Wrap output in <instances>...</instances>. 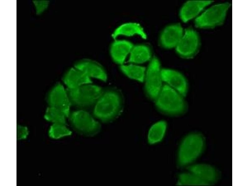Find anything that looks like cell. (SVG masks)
Returning <instances> with one entry per match:
<instances>
[{
    "label": "cell",
    "mask_w": 249,
    "mask_h": 186,
    "mask_svg": "<svg viewBox=\"0 0 249 186\" xmlns=\"http://www.w3.org/2000/svg\"><path fill=\"white\" fill-rule=\"evenodd\" d=\"M123 98L120 92L115 88L103 90L92 108L93 116L103 122L114 120L121 113Z\"/></svg>",
    "instance_id": "6da1fadb"
},
{
    "label": "cell",
    "mask_w": 249,
    "mask_h": 186,
    "mask_svg": "<svg viewBox=\"0 0 249 186\" xmlns=\"http://www.w3.org/2000/svg\"><path fill=\"white\" fill-rule=\"evenodd\" d=\"M205 140L201 134L192 133L181 140L177 152V162L181 167L189 166L200 155L205 146Z\"/></svg>",
    "instance_id": "7a4b0ae2"
},
{
    "label": "cell",
    "mask_w": 249,
    "mask_h": 186,
    "mask_svg": "<svg viewBox=\"0 0 249 186\" xmlns=\"http://www.w3.org/2000/svg\"><path fill=\"white\" fill-rule=\"evenodd\" d=\"M184 97L167 85H165L155 100L156 105L164 113L171 116L179 115L187 110Z\"/></svg>",
    "instance_id": "3957f363"
},
{
    "label": "cell",
    "mask_w": 249,
    "mask_h": 186,
    "mask_svg": "<svg viewBox=\"0 0 249 186\" xmlns=\"http://www.w3.org/2000/svg\"><path fill=\"white\" fill-rule=\"evenodd\" d=\"M66 90L71 105L86 110L93 107L103 91L92 83Z\"/></svg>",
    "instance_id": "277c9868"
},
{
    "label": "cell",
    "mask_w": 249,
    "mask_h": 186,
    "mask_svg": "<svg viewBox=\"0 0 249 186\" xmlns=\"http://www.w3.org/2000/svg\"><path fill=\"white\" fill-rule=\"evenodd\" d=\"M95 117L87 110L78 109L70 112L68 118L71 126L77 132L91 136L97 134L101 128L100 124Z\"/></svg>",
    "instance_id": "5b68a950"
},
{
    "label": "cell",
    "mask_w": 249,
    "mask_h": 186,
    "mask_svg": "<svg viewBox=\"0 0 249 186\" xmlns=\"http://www.w3.org/2000/svg\"><path fill=\"white\" fill-rule=\"evenodd\" d=\"M230 6L228 3L219 4L210 7L195 20L196 26L200 28H210L222 24Z\"/></svg>",
    "instance_id": "8992f818"
},
{
    "label": "cell",
    "mask_w": 249,
    "mask_h": 186,
    "mask_svg": "<svg viewBox=\"0 0 249 186\" xmlns=\"http://www.w3.org/2000/svg\"><path fill=\"white\" fill-rule=\"evenodd\" d=\"M144 79L146 93L149 98L155 100L162 88L163 81L160 62L156 57L150 61Z\"/></svg>",
    "instance_id": "52a82bcc"
},
{
    "label": "cell",
    "mask_w": 249,
    "mask_h": 186,
    "mask_svg": "<svg viewBox=\"0 0 249 186\" xmlns=\"http://www.w3.org/2000/svg\"><path fill=\"white\" fill-rule=\"evenodd\" d=\"M48 106L57 108L63 113L68 117L71 106L66 89L61 83L54 86L48 93Z\"/></svg>",
    "instance_id": "ba28073f"
},
{
    "label": "cell",
    "mask_w": 249,
    "mask_h": 186,
    "mask_svg": "<svg viewBox=\"0 0 249 186\" xmlns=\"http://www.w3.org/2000/svg\"><path fill=\"white\" fill-rule=\"evenodd\" d=\"M199 46V38L194 30L186 29L176 47L177 52L181 56L190 58L196 53Z\"/></svg>",
    "instance_id": "9c48e42d"
},
{
    "label": "cell",
    "mask_w": 249,
    "mask_h": 186,
    "mask_svg": "<svg viewBox=\"0 0 249 186\" xmlns=\"http://www.w3.org/2000/svg\"><path fill=\"white\" fill-rule=\"evenodd\" d=\"M162 80L183 96L187 92L188 84L185 77L181 73L168 69H161Z\"/></svg>",
    "instance_id": "30bf717a"
},
{
    "label": "cell",
    "mask_w": 249,
    "mask_h": 186,
    "mask_svg": "<svg viewBox=\"0 0 249 186\" xmlns=\"http://www.w3.org/2000/svg\"><path fill=\"white\" fill-rule=\"evenodd\" d=\"M74 67L90 78L103 82H106L107 80V75L105 69L100 64L94 61L89 59L81 60L76 62Z\"/></svg>",
    "instance_id": "8fae6325"
},
{
    "label": "cell",
    "mask_w": 249,
    "mask_h": 186,
    "mask_svg": "<svg viewBox=\"0 0 249 186\" xmlns=\"http://www.w3.org/2000/svg\"><path fill=\"white\" fill-rule=\"evenodd\" d=\"M188 171L197 176L207 185L216 182L218 177L216 169L207 164H192L188 166Z\"/></svg>",
    "instance_id": "7c38bea8"
},
{
    "label": "cell",
    "mask_w": 249,
    "mask_h": 186,
    "mask_svg": "<svg viewBox=\"0 0 249 186\" xmlns=\"http://www.w3.org/2000/svg\"><path fill=\"white\" fill-rule=\"evenodd\" d=\"M183 34V29L179 24L167 27L162 32L160 38L162 46L167 48L176 47Z\"/></svg>",
    "instance_id": "4fadbf2b"
},
{
    "label": "cell",
    "mask_w": 249,
    "mask_h": 186,
    "mask_svg": "<svg viewBox=\"0 0 249 186\" xmlns=\"http://www.w3.org/2000/svg\"><path fill=\"white\" fill-rule=\"evenodd\" d=\"M134 46L130 42L124 40H115L110 46V53L113 61L122 65Z\"/></svg>",
    "instance_id": "5bb4252c"
},
{
    "label": "cell",
    "mask_w": 249,
    "mask_h": 186,
    "mask_svg": "<svg viewBox=\"0 0 249 186\" xmlns=\"http://www.w3.org/2000/svg\"><path fill=\"white\" fill-rule=\"evenodd\" d=\"M63 81L67 89L74 88L92 83L91 78L74 67L66 72Z\"/></svg>",
    "instance_id": "9a60e30c"
},
{
    "label": "cell",
    "mask_w": 249,
    "mask_h": 186,
    "mask_svg": "<svg viewBox=\"0 0 249 186\" xmlns=\"http://www.w3.org/2000/svg\"><path fill=\"white\" fill-rule=\"evenodd\" d=\"M211 1H191L186 2L182 7L180 16L186 22L197 16L204 9L212 3Z\"/></svg>",
    "instance_id": "2e32d148"
},
{
    "label": "cell",
    "mask_w": 249,
    "mask_h": 186,
    "mask_svg": "<svg viewBox=\"0 0 249 186\" xmlns=\"http://www.w3.org/2000/svg\"><path fill=\"white\" fill-rule=\"evenodd\" d=\"M135 35L140 36L146 39L147 35L143 28L138 24L134 23H127L117 27L112 34V37L115 39L119 36H131Z\"/></svg>",
    "instance_id": "e0dca14e"
},
{
    "label": "cell",
    "mask_w": 249,
    "mask_h": 186,
    "mask_svg": "<svg viewBox=\"0 0 249 186\" xmlns=\"http://www.w3.org/2000/svg\"><path fill=\"white\" fill-rule=\"evenodd\" d=\"M167 128V123L164 121H159L154 124L148 131V142L150 144H154L161 141L165 135Z\"/></svg>",
    "instance_id": "ac0fdd59"
},
{
    "label": "cell",
    "mask_w": 249,
    "mask_h": 186,
    "mask_svg": "<svg viewBox=\"0 0 249 186\" xmlns=\"http://www.w3.org/2000/svg\"><path fill=\"white\" fill-rule=\"evenodd\" d=\"M151 56V51L148 46L144 45L134 46L129 54V62L142 63L149 60Z\"/></svg>",
    "instance_id": "d6986e66"
},
{
    "label": "cell",
    "mask_w": 249,
    "mask_h": 186,
    "mask_svg": "<svg viewBox=\"0 0 249 186\" xmlns=\"http://www.w3.org/2000/svg\"><path fill=\"white\" fill-rule=\"evenodd\" d=\"M121 71L128 77L143 82L145 75L144 67L133 64L121 65L120 67Z\"/></svg>",
    "instance_id": "ffe728a7"
},
{
    "label": "cell",
    "mask_w": 249,
    "mask_h": 186,
    "mask_svg": "<svg viewBox=\"0 0 249 186\" xmlns=\"http://www.w3.org/2000/svg\"><path fill=\"white\" fill-rule=\"evenodd\" d=\"M44 118L52 124H66V119L68 117L59 110L48 106L45 111Z\"/></svg>",
    "instance_id": "44dd1931"
},
{
    "label": "cell",
    "mask_w": 249,
    "mask_h": 186,
    "mask_svg": "<svg viewBox=\"0 0 249 186\" xmlns=\"http://www.w3.org/2000/svg\"><path fill=\"white\" fill-rule=\"evenodd\" d=\"M177 184L181 185H207L204 181L189 171L182 172L179 175Z\"/></svg>",
    "instance_id": "7402d4cb"
},
{
    "label": "cell",
    "mask_w": 249,
    "mask_h": 186,
    "mask_svg": "<svg viewBox=\"0 0 249 186\" xmlns=\"http://www.w3.org/2000/svg\"><path fill=\"white\" fill-rule=\"evenodd\" d=\"M72 132L66 124H52L48 131L49 137L53 139H59L71 135Z\"/></svg>",
    "instance_id": "603a6c76"
},
{
    "label": "cell",
    "mask_w": 249,
    "mask_h": 186,
    "mask_svg": "<svg viewBox=\"0 0 249 186\" xmlns=\"http://www.w3.org/2000/svg\"><path fill=\"white\" fill-rule=\"evenodd\" d=\"M33 5L35 11L37 14L43 13L48 8L49 2L46 1H33Z\"/></svg>",
    "instance_id": "cb8c5ba5"
},
{
    "label": "cell",
    "mask_w": 249,
    "mask_h": 186,
    "mask_svg": "<svg viewBox=\"0 0 249 186\" xmlns=\"http://www.w3.org/2000/svg\"><path fill=\"white\" fill-rule=\"evenodd\" d=\"M17 138L18 140H23L27 138L29 131L27 127L22 125H17Z\"/></svg>",
    "instance_id": "d4e9b609"
}]
</instances>
